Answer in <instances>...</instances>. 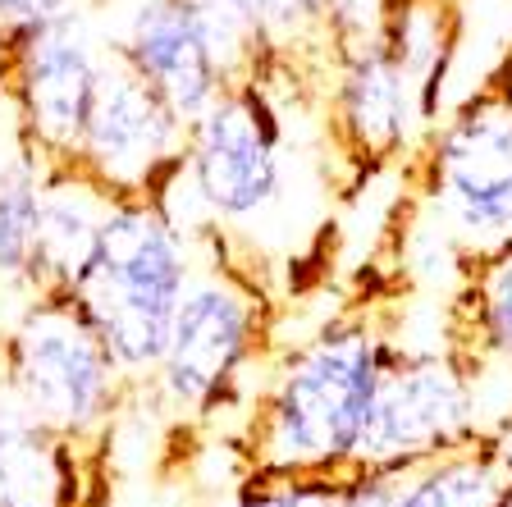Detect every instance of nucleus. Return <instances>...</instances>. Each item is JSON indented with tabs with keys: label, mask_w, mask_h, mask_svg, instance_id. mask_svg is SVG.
<instances>
[{
	"label": "nucleus",
	"mask_w": 512,
	"mask_h": 507,
	"mask_svg": "<svg viewBox=\"0 0 512 507\" xmlns=\"http://www.w3.org/2000/svg\"><path fill=\"white\" fill-rule=\"evenodd\" d=\"M503 507H512V489H508V503H503Z\"/></svg>",
	"instance_id": "nucleus-22"
},
{
	"label": "nucleus",
	"mask_w": 512,
	"mask_h": 507,
	"mask_svg": "<svg viewBox=\"0 0 512 507\" xmlns=\"http://www.w3.org/2000/svg\"><path fill=\"white\" fill-rule=\"evenodd\" d=\"M69 5H83V0H0V19L5 28H28V23H42L51 14L69 10Z\"/></svg>",
	"instance_id": "nucleus-18"
},
{
	"label": "nucleus",
	"mask_w": 512,
	"mask_h": 507,
	"mask_svg": "<svg viewBox=\"0 0 512 507\" xmlns=\"http://www.w3.org/2000/svg\"><path fill=\"white\" fill-rule=\"evenodd\" d=\"M0 380L46 430L101 462L133 384L74 297L32 293L0 325Z\"/></svg>",
	"instance_id": "nucleus-3"
},
{
	"label": "nucleus",
	"mask_w": 512,
	"mask_h": 507,
	"mask_svg": "<svg viewBox=\"0 0 512 507\" xmlns=\"http://www.w3.org/2000/svg\"><path fill=\"white\" fill-rule=\"evenodd\" d=\"M512 476L485 434L398 471L394 507H503Z\"/></svg>",
	"instance_id": "nucleus-14"
},
{
	"label": "nucleus",
	"mask_w": 512,
	"mask_h": 507,
	"mask_svg": "<svg viewBox=\"0 0 512 507\" xmlns=\"http://www.w3.org/2000/svg\"><path fill=\"white\" fill-rule=\"evenodd\" d=\"M106 51L110 42L96 32L87 0L10 32L5 106L19 138L32 142L51 165L74 160Z\"/></svg>",
	"instance_id": "nucleus-8"
},
{
	"label": "nucleus",
	"mask_w": 512,
	"mask_h": 507,
	"mask_svg": "<svg viewBox=\"0 0 512 507\" xmlns=\"http://www.w3.org/2000/svg\"><path fill=\"white\" fill-rule=\"evenodd\" d=\"M485 439H490V448L499 453V462H503V471L512 476V407L499 416V421L485 430Z\"/></svg>",
	"instance_id": "nucleus-19"
},
{
	"label": "nucleus",
	"mask_w": 512,
	"mask_h": 507,
	"mask_svg": "<svg viewBox=\"0 0 512 507\" xmlns=\"http://www.w3.org/2000/svg\"><path fill=\"white\" fill-rule=\"evenodd\" d=\"M288 124L279 96L261 78H243L188 124L183 169L211 224H247L284 197Z\"/></svg>",
	"instance_id": "nucleus-6"
},
{
	"label": "nucleus",
	"mask_w": 512,
	"mask_h": 507,
	"mask_svg": "<svg viewBox=\"0 0 512 507\" xmlns=\"http://www.w3.org/2000/svg\"><path fill=\"white\" fill-rule=\"evenodd\" d=\"M458 316L462 343H453V348L471 366L503 361L512 370V243L471 261L467 284H462L458 297Z\"/></svg>",
	"instance_id": "nucleus-16"
},
{
	"label": "nucleus",
	"mask_w": 512,
	"mask_h": 507,
	"mask_svg": "<svg viewBox=\"0 0 512 507\" xmlns=\"http://www.w3.org/2000/svg\"><path fill=\"white\" fill-rule=\"evenodd\" d=\"M96 457L46 430L0 380V507H83Z\"/></svg>",
	"instance_id": "nucleus-12"
},
{
	"label": "nucleus",
	"mask_w": 512,
	"mask_h": 507,
	"mask_svg": "<svg viewBox=\"0 0 512 507\" xmlns=\"http://www.w3.org/2000/svg\"><path fill=\"white\" fill-rule=\"evenodd\" d=\"M51 160L32 142L14 138V151L0 160V297L19 307L28 297V265L37 243V215Z\"/></svg>",
	"instance_id": "nucleus-15"
},
{
	"label": "nucleus",
	"mask_w": 512,
	"mask_h": 507,
	"mask_svg": "<svg viewBox=\"0 0 512 507\" xmlns=\"http://www.w3.org/2000/svg\"><path fill=\"white\" fill-rule=\"evenodd\" d=\"M5 83H10V28L0 19V101H5Z\"/></svg>",
	"instance_id": "nucleus-20"
},
{
	"label": "nucleus",
	"mask_w": 512,
	"mask_h": 507,
	"mask_svg": "<svg viewBox=\"0 0 512 507\" xmlns=\"http://www.w3.org/2000/svg\"><path fill=\"white\" fill-rule=\"evenodd\" d=\"M398 352L371 316H339L284 352L247 412V471H343Z\"/></svg>",
	"instance_id": "nucleus-1"
},
{
	"label": "nucleus",
	"mask_w": 512,
	"mask_h": 507,
	"mask_svg": "<svg viewBox=\"0 0 512 507\" xmlns=\"http://www.w3.org/2000/svg\"><path fill=\"white\" fill-rule=\"evenodd\" d=\"M416 183L467 261L512 243V96L499 78L430 128Z\"/></svg>",
	"instance_id": "nucleus-5"
},
{
	"label": "nucleus",
	"mask_w": 512,
	"mask_h": 507,
	"mask_svg": "<svg viewBox=\"0 0 512 507\" xmlns=\"http://www.w3.org/2000/svg\"><path fill=\"white\" fill-rule=\"evenodd\" d=\"M110 197L115 192L106 183H96L74 160H55L46 169L37 243H32V265H28V297L32 293H55V297L78 293V284L92 270L96 233H101V215H106Z\"/></svg>",
	"instance_id": "nucleus-11"
},
{
	"label": "nucleus",
	"mask_w": 512,
	"mask_h": 507,
	"mask_svg": "<svg viewBox=\"0 0 512 507\" xmlns=\"http://www.w3.org/2000/svg\"><path fill=\"white\" fill-rule=\"evenodd\" d=\"M343 471H247L234 507H339Z\"/></svg>",
	"instance_id": "nucleus-17"
},
{
	"label": "nucleus",
	"mask_w": 512,
	"mask_h": 507,
	"mask_svg": "<svg viewBox=\"0 0 512 507\" xmlns=\"http://www.w3.org/2000/svg\"><path fill=\"white\" fill-rule=\"evenodd\" d=\"M325 110H330L334 147L357 174H375L380 165L407 156L416 128L430 133L416 83L384 46V37H371L366 46L339 55Z\"/></svg>",
	"instance_id": "nucleus-10"
},
{
	"label": "nucleus",
	"mask_w": 512,
	"mask_h": 507,
	"mask_svg": "<svg viewBox=\"0 0 512 507\" xmlns=\"http://www.w3.org/2000/svg\"><path fill=\"white\" fill-rule=\"evenodd\" d=\"M192 238L156 206L147 192H115L101 215L96 256L74 302L96 325L101 343L133 393L160 366L170 320L192 275Z\"/></svg>",
	"instance_id": "nucleus-2"
},
{
	"label": "nucleus",
	"mask_w": 512,
	"mask_h": 507,
	"mask_svg": "<svg viewBox=\"0 0 512 507\" xmlns=\"http://www.w3.org/2000/svg\"><path fill=\"white\" fill-rule=\"evenodd\" d=\"M485 434L480 425V375L458 348L398 352L375 384L371 412L357 434L348 466L407 471Z\"/></svg>",
	"instance_id": "nucleus-7"
},
{
	"label": "nucleus",
	"mask_w": 512,
	"mask_h": 507,
	"mask_svg": "<svg viewBox=\"0 0 512 507\" xmlns=\"http://www.w3.org/2000/svg\"><path fill=\"white\" fill-rule=\"evenodd\" d=\"M197 243L206 247V256H192V275L174 307L160 366L138 389L188 421L224 412L266 343V297L252 275L229 261L220 224L197 233Z\"/></svg>",
	"instance_id": "nucleus-4"
},
{
	"label": "nucleus",
	"mask_w": 512,
	"mask_h": 507,
	"mask_svg": "<svg viewBox=\"0 0 512 507\" xmlns=\"http://www.w3.org/2000/svg\"><path fill=\"white\" fill-rule=\"evenodd\" d=\"M494 78H499V83L508 87V96H512V55H508V64H503V69H499V74H494Z\"/></svg>",
	"instance_id": "nucleus-21"
},
{
	"label": "nucleus",
	"mask_w": 512,
	"mask_h": 507,
	"mask_svg": "<svg viewBox=\"0 0 512 507\" xmlns=\"http://www.w3.org/2000/svg\"><path fill=\"white\" fill-rule=\"evenodd\" d=\"M261 42V83H293V92H330L334 42L325 0H238Z\"/></svg>",
	"instance_id": "nucleus-13"
},
{
	"label": "nucleus",
	"mask_w": 512,
	"mask_h": 507,
	"mask_svg": "<svg viewBox=\"0 0 512 507\" xmlns=\"http://www.w3.org/2000/svg\"><path fill=\"white\" fill-rule=\"evenodd\" d=\"M183 142L188 119L138 69L106 51L74 165L110 192H156V183L183 160Z\"/></svg>",
	"instance_id": "nucleus-9"
}]
</instances>
